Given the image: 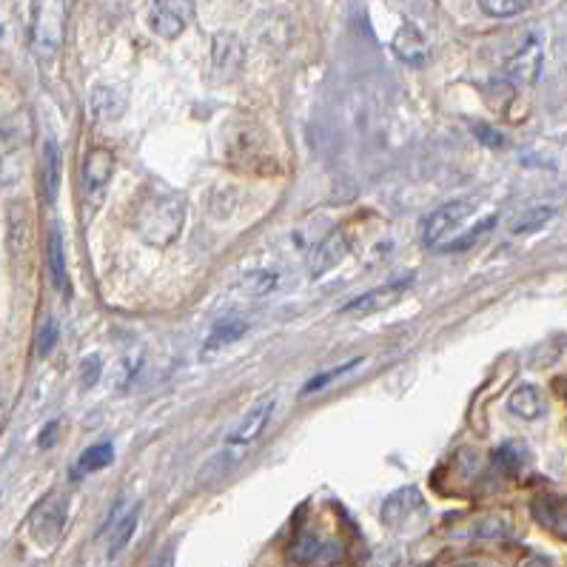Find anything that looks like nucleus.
I'll return each mask as SVG.
<instances>
[{"instance_id": "nucleus-17", "label": "nucleus", "mask_w": 567, "mask_h": 567, "mask_svg": "<svg viewBox=\"0 0 567 567\" xmlns=\"http://www.w3.org/2000/svg\"><path fill=\"white\" fill-rule=\"evenodd\" d=\"M211 57H214V66H217V72H223V75H231L240 63H243V46H240V40L234 38V35H217L214 38V46H211Z\"/></svg>"}, {"instance_id": "nucleus-23", "label": "nucleus", "mask_w": 567, "mask_h": 567, "mask_svg": "<svg viewBox=\"0 0 567 567\" xmlns=\"http://www.w3.org/2000/svg\"><path fill=\"white\" fill-rule=\"evenodd\" d=\"M114 459V448L112 442H100V445H92V448H86L80 459H77V471L80 473H95V471H103V468H109Z\"/></svg>"}, {"instance_id": "nucleus-30", "label": "nucleus", "mask_w": 567, "mask_h": 567, "mask_svg": "<svg viewBox=\"0 0 567 567\" xmlns=\"http://www.w3.org/2000/svg\"><path fill=\"white\" fill-rule=\"evenodd\" d=\"M100 357H86L83 360V371H80V377H83V385H95L97 377H100Z\"/></svg>"}, {"instance_id": "nucleus-32", "label": "nucleus", "mask_w": 567, "mask_h": 567, "mask_svg": "<svg viewBox=\"0 0 567 567\" xmlns=\"http://www.w3.org/2000/svg\"><path fill=\"white\" fill-rule=\"evenodd\" d=\"M479 140H485L488 146H499V143H502V137H496V132L488 129V126H482V129H479Z\"/></svg>"}, {"instance_id": "nucleus-19", "label": "nucleus", "mask_w": 567, "mask_h": 567, "mask_svg": "<svg viewBox=\"0 0 567 567\" xmlns=\"http://www.w3.org/2000/svg\"><path fill=\"white\" fill-rule=\"evenodd\" d=\"M280 285V271H274V268H260V271H248L246 277L237 283V288L248 294V297H268L274 288Z\"/></svg>"}, {"instance_id": "nucleus-22", "label": "nucleus", "mask_w": 567, "mask_h": 567, "mask_svg": "<svg viewBox=\"0 0 567 567\" xmlns=\"http://www.w3.org/2000/svg\"><path fill=\"white\" fill-rule=\"evenodd\" d=\"M362 357H357V360L345 362V365H337V368H331V371H322V374H317V377H311L308 382H305L303 388V397H311V394H317V391H325V388H331V382H337V379L348 377L351 371H357L362 365Z\"/></svg>"}, {"instance_id": "nucleus-16", "label": "nucleus", "mask_w": 567, "mask_h": 567, "mask_svg": "<svg viewBox=\"0 0 567 567\" xmlns=\"http://www.w3.org/2000/svg\"><path fill=\"white\" fill-rule=\"evenodd\" d=\"M60 174H63V157H60V146L57 140H46L43 146V191H46V200L55 203L57 191H60Z\"/></svg>"}, {"instance_id": "nucleus-34", "label": "nucleus", "mask_w": 567, "mask_h": 567, "mask_svg": "<svg viewBox=\"0 0 567 567\" xmlns=\"http://www.w3.org/2000/svg\"><path fill=\"white\" fill-rule=\"evenodd\" d=\"M525 567H545L542 562H530V565H525Z\"/></svg>"}, {"instance_id": "nucleus-21", "label": "nucleus", "mask_w": 567, "mask_h": 567, "mask_svg": "<svg viewBox=\"0 0 567 567\" xmlns=\"http://www.w3.org/2000/svg\"><path fill=\"white\" fill-rule=\"evenodd\" d=\"M123 106H126V97L120 95L109 86H100L95 89V95H92V114H95L97 120H114V117H120L123 114Z\"/></svg>"}, {"instance_id": "nucleus-6", "label": "nucleus", "mask_w": 567, "mask_h": 567, "mask_svg": "<svg viewBox=\"0 0 567 567\" xmlns=\"http://www.w3.org/2000/svg\"><path fill=\"white\" fill-rule=\"evenodd\" d=\"M274 408H277V397L274 394H268V397H263L260 402H254L251 408H248V414L234 425V431L226 436V445L228 448H246V445H251L257 436L263 434L265 425L271 422V416H274Z\"/></svg>"}, {"instance_id": "nucleus-24", "label": "nucleus", "mask_w": 567, "mask_h": 567, "mask_svg": "<svg viewBox=\"0 0 567 567\" xmlns=\"http://www.w3.org/2000/svg\"><path fill=\"white\" fill-rule=\"evenodd\" d=\"M9 243H12V251H23V248L29 246V211L23 206H15L9 208Z\"/></svg>"}, {"instance_id": "nucleus-11", "label": "nucleus", "mask_w": 567, "mask_h": 567, "mask_svg": "<svg viewBox=\"0 0 567 567\" xmlns=\"http://www.w3.org/2000/svg\"><path fill=\"white\" fill-rule=\"evenodd\" d=\"M414 511H422V496L416 488H402V491L391 493L382 505V522L385 525H399L405 522Z\"/></svg>"}, {"instance_id": "nucleus-26", "label": "nucleus", "mask_w": 567, "mask_h": 567, "mask_svg": "<svg viewBox=\"0 0 567 567\" xmlns=\"http://www.w3.org/2000/svg\"><path fill=\"white\" fill-rule=\"evenodd\" d=\"M234 451H240V448H226V451H220V454L211 456L206 465H203V471H200V482H211V479H220V476H226V473L234 468V462H237V459L243 456V454L231 456Z\"/></svg>"}, {"instance_id": "nucleus-3", "label": "nucleus", "mask_w": 567, "mask_h": 567, "mask_svg": "<svg viewBox=\"0 0 567 567\" xmlns=\"http://www.w3.org/2000/svg\"><path fill=\"white\" fill-rule=\"evenodd\" d=\"M63 3H38L32 20V49L40 63H52L63 43Z\"/></svg>"}, {"instance_id": "nucleus-35", "label": "nucleus", "mask_w": 567, "mask_h": 567, "mask_svg": "<svg viewBox=\"0 0 567 567\" xmlns=\"http://www.w3.org/2000/svg\"><path fill=\"white\" fill-rule=\"evenodd\" d=\"M459 567H479V565H459Z\"/></svg>"}, {"instance_id": "nucleus-7", "label": "nucleus", "mask_w": 567, "mask_h": 567, "mask_svg": "<svg viewBox=\"0 0 567 567\" xmlns=\"http://www.w3.org/2000/svg\"><path fill=\"white\" fill-rule=\"evenodd\" d=\"M114 174V154L109 149H92L83 163V191L89 206H100Z\"/></svg>"}, {"instance_id": "nucleus-10", "label": "nucleus", "mask_w": 567, "mask_h": 567, "mask_svg": "<svg viewBox=\"0 0 567 567\" xmlns=\"http://www.w3.org/2000/svg\"><path fill=\"white\" fill-rule=\"evenodd\" d=\"M46 263H49V277L57 294L72 297V277H69V265H66V243H63V231L57 223L49 228V240H46Z\"/></svg>"}, {"instance_id": "nucleus-27", "label": "nucleus", "mask_w": 567, "mask_h": 567, "mask_svg": "<svg viewBox=\"0 0 567 567\" xmlns=\"http://www.w3.org/2000/svg\"><path fill=\"white\" fill-rule=\"evenodd\" d=\"M320 550V539L311 536V533H303V536H297L294 545L288 548V559H291L294 565H308V562H314V559L320 556Z\"/></svg>"}, {"instance_id": "nucleus-14", "label": "nucleus", "mask_w": 567, "mask_h": 567, "mask_svg": "<svg viewBox=\"0 0 567 567\" xmlns=\"http://www.w3.org/2000/svg\"><path fill=\"white\" fill-rule=\"evenodd\" d=\"M508 411L513 416H519V419H539L545 414V397H542V391L536 385L522 382L508 399Z\"/></svg>"}, {"instance_id": "nucleus-9", "label": "nucleus", "mask_w": 567, "mask_h": 567, "mask_svg": "<svg viewBox=\"0 0 567 567\" xmlns=\"http://www.w3.org/2000/svg\"><path fill=\"white\" fill-rule=\"evenodd\" d=\"M189 12L191 6H186V3H169V0L166 3H152L149 26L154 29V35H160V38H180L186 23H189Z\"/></svg>"}, {"instance_id": "nucleus-18", "label": "nucleus", "mask_w": 567, "mask_h": 567, "mask_svg": "<svg viewBox=\"0 0 567 567\" xmlns=\"http://www.w3.org/2000/svg\"><path fill=\"white\" fill-rule=\"evenodd\" d=\"M394 49H397V55L402 57V60H408V63H422V60L428 57V46H425L422 35L416 32V26H411V23H405V26L399 29V35L394 38Z\"/></svg>"}, {"instance_id": "nucleus-13", "label": "nucleus", "mask_w": 567, "mask_h": 567, "mask_svg": "<svg viewBox=\"0 0 567 567\" xmlns=\"http://www.w3.org/2000/svg\"><path fill=\"white\" fill-rule=\"evenodd\" d=\"M248 331V322L246 320H237V317H228V320H220L211 331H208L206 342H203V357H211V354H217V351H223L226 345L231 342H237L243 334Z\"/></svg>"}, {"instance_id": "nucleus-12", "label": "nucleus", "mask_w": 567, "mask_h": 567, "mask_svg": "<svg viewBox=\"0 0 567 567\" xmlns=\"http://www.w3.org/2000/svg\"><path fill=\"white\" fill-rule=\"evenodd\" d=\"M533 516L539 525H545L553 533H559V536L567 533V505L562 496H539L533 502Z\"/></svg>"}, {"instance_id": "nucleus-1", "label": "nucleus", "mask_w": 567, "mask_h": 567, "mask_svg": "<svg viewBox=\"0 0 567 567\" xmlns=\"http://www.w3.org/2000/svg\"><path fill=\"white\" fill-rule=\"evenodd\" d=\"M183 223H186V203L180 194H171V191L149 197L137 214V231L154 248L169 246L180 234Z\"/></svg>"}, {"instance_id": "nucleus-25", "label": "nucleus", "mask_w": 567, "mask_h": 567, "mask_svg": "<svg viewBox=\"0 0 567 567\" xmlns=\"http://www.w3.org/2000/svg\"><path fill=\"white\" fill-rule=\"evenodd\" d=\"M553 220V208L550 206H533L525 214H519L513 220V234H530V231H539Z\"/></svg>"}, {"instance_id": "nucleus-15", "label": "nucleus", "mask_w": 567, "mask_h": 567, "mask_svg": "<svg viewBox=\"0 0 567 567\" xmlns=\"http://www.w3.org/2000/svg\"><path fill=\"white\" fill-rule=\"evenodd\" d=\"M345 251H348V246H345V237H342V234H331L328 240H322L320 246L311 251V257H308L311 274L320 277L325 271H331V268L345 257Z\"/></svg>"}, {"instance_id": "nucleus-28", "label": "nucleus", "mask_w": 567, "mask_h": 567, "mask_svg": "<svg viewBox=\"0 0 567 567\" xmlns=\"http://www.w3.org/2000/svg\"><path fill=\"white\" fill-rule=\"evenodd\" d=\"M479 9L488 12V15H493V18H511V15L525 12L528 3H516V0H482Z\"/></svg>"}, {"instance_id": "nucleus-2", "label": "nucleus", "mask_w": 567, "mask_h": 567, "mask_svg": "<svg viewBox=\"0 0 567 567\" xmlns=\"http://www.w3.org/2000/svg\"><path fill=\"white\" fill-rule=\"evenodd\" d=\"M69 522V505L63 496H43L38 505L29 513V536L35 539L40 548H55L60 536L66 533Z\"/></svg>"}, {"instance_id": "nucleus-4", "label": "nucleus", "mask_w": 567, "mask_h": 567, "mask_svg": "<svg viewBox=\"0 0 567 567\" xmlns=\"http://www.w3.org/2000/svg\"><path fill=\"white\" fill-rule=\"evenodd\" d=\"M473 211H476V206L471 200H454V203H445L442 208H436L434 214L425 220V228H422L425 243L434 248H445L454 240L456 231L468 223Z\"/></svg>"}, {"instance_id": "nucleus-31", "label": "nucleus", "mask_w": 567, "mask_h": 567, "mask_svg": "<svg viewBox=\"0 0 567 567\" xmlns=\"http://www.w3.org/2000/svg\"><path fill=\"white\" fill-rule=\"evenodd\" d=\"M496 459H499L502 465H508V468L513 471V468L519 465V459H522V456H513V448L508 445V448H502V451H499V456H496Z\"/></svg>"}, {"instance_id": "nucleus-5", "label": "nucleus", "mask_w": 567, "mask_h": 567, "mask_svg": "<svg viewBox=\"0 0 567 567\" xmlns=\"http://www.w3.org/2000/svg\"><path fill=\"white\" fill-rule=\"evenodd\" d=\"M542 63H545L542 40L536 38V35H528L513 49V55L505 60V75L516 86H533L539 80V75H542Z\"/></svg>"}, {"instance_id": "nucleus-20", "label": "nucleus", "mask_w": 567, "mask_h": 567, "mask_svg": "<svg viewBox=\"0 0 567 567\" xmlns=\"http://www.w3.org/2000/svg\"><path fill=\"white\" fill-rule=\"evenodd\" d=\"M137 522H140V505H134L132 511L123 513L120 519H117V525L112 530V545H109V556H120L126 545L132 542L134 530H137Z\"/></svg>"}, {"instance_id": "nucleus-33", "label": "nucleus", "mask_w": 567, "mask_h": 567, "mask_svg": "<svg viewBox=\"0 0 567 567\" xmlns=\"http://www.w3.org/2000/svg\"><path fill=\"white\" fill-rule=\"evenodd\" d=\"M55 431H57V422H52V425H46V434L40 436V448H46L49 442H55Z\"/></svg>"}, {"instance_id": "nucleus-8", "label": "nucleus", "mask_w": 567, "mask_h": 567, "mask_svg": "<svg viewBox=\"0 0 567 567\" xmlns=\"http://www.w3.org/2000/svg\"><path fill=\"white\" fill-rule=\"evenodd\" d=\"M408 285H411V277L394 280V283L388 285H379L374 291H365L357 300L342 305V314H362V317H365V314H377V311L388 308L391 303H397L399 297L408 291Z\"/></svg>"}, {"instance_id": "nucleus-29", "label": "nucleus", "mask_w": 567, "mask_h": 567, "mask_svg": "<svg viewBox=\"0 0 567 567\" xmlns=\"http://www.w3.org/2000/svg\"><path fill=\"white\" fill-rule=\"evenodd\" d=\"M57 345V322L49 317V320H43L38 331V354L40 357H49L52 351H55Z\"/></svg>"}]
</instances>
